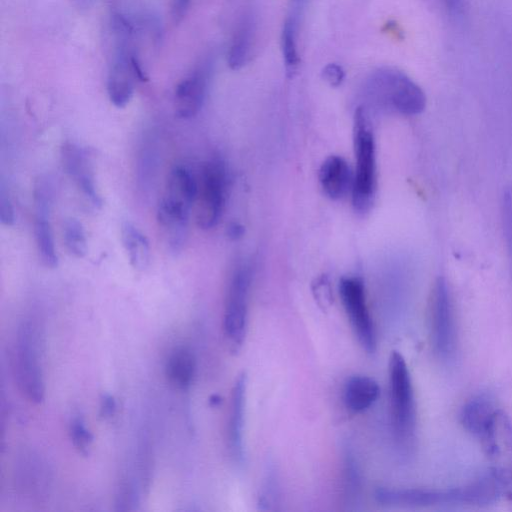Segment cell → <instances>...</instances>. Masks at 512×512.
Masks as SVG:
<instances>
[{
  "mask_svg": "<svg viewBox=\"0 0 512 512\" xmlns=\"http://www.w3.org/2000/svg\"><path fill=\"white\" fill-rule=\"evenodd\" d=\"M379 394L380 388L374 379L355 375L347 380L343 398L347 409L359 413L367 410L377 400Z\"/></svg>",
  "mask_w": 512,
  "mask_h": 512,
  "instance_id": "ac0fdd59",
  "label": "cell"
},
{
  "mask_svg": "<svg viewBox=\"0 0 512 512\" xmlns=\"http://www.w3.org/2000/svg\"><path fill=\"white\" fill-rule=\"evenodd\" d=\"M196 223L203 230H209L219 222L226 196L227 172L220 158L206 161L197 178Z\"/></svg>",
  "mask_w": 512,
  "mask_h": 512,
  "instance_id": "5b68a950",
  "label": "cell"
},
{
  "mask_svg": "<svg viewBox=\"0 0 512 512\" xmlns=\"http://www.w3.org/2000/svg\"><path fill=\"white\" fill-rule=\"evenodd\" d=\"M246 400V376L237 377L231 394L229 419L227 426V441L230 454L235 462L242 463L244 459L243 428Z\"/></svg>",
  "mask_w": 512,
  "mask_h": 512,
  "instance_id": "9a60e30c",
  "label": "cell"
},
{
  "mask_svg": "<svg viewBox=\"0 0 512 512\" xmlns=\"http://www.w3.org/2000/svg\"><path fill=\"white\" fill-rule=\"evenodd\" d=\"M116 401L113 396L105 394L101 398L100 414L103 418H111L116 411Z\"/></svg>",
  "mask_w": 512,
  "mask_h": 512,
  "instance_id": "d6a6232c",
  "label": "cell"
},
{
  "mask_svg": "<svg viewBox=\"0 0 512 512\" xmlns=\"http://www.w3.org/2000/svg\"><path fill=\"white\" fill-rule=\"evenodd\" d=\"M257 31V14L253 6L243 8L234 26L227 63L232 70H239L250 59Z\"/></svg>",
  "mask_w": 512,
  "mask_h": 512,
  "instance_id": "5bb4252c",
  "label": "cell"
},
{
  "mask_svg": "<svg viewBox=\"0 0 512 512\" xmlns=\"http://www.w3.org/2000/svg\"><path fill=\"white\" fill-rule=\"evenodd\" d=\"M0 220L6 226H12L15 223L13 203L3 184L0 188Z\"/></svg>",
  "mask_w": 512,
  "mask_h": 512,
  "instance_id": "f1b7e54d",
  "label": "cell"
},
{
  "mask_svg": "<svg viewBox=\"0 0 512 512\" xmlns=\"http://www.w3.org/2000/svg\"><path fill=\"white\" fill-rule=\"evenodd\" d=\"M195 368V357L191 350L187 347H178L167 359L166 376L175 387L184 389L191 384Z\"/></svg>",
  "mask_w": 512,
  "mask_h": 512,
  "instance_id": "7402d4cb",
  "label": "cell"
},
{
  "mask_svg": "<svg viewBox=\"0 0 512 512\" xmlns=\"http://www.w3.org/2000/svg\"><path fill=\"white\" fill-rule=\"evenodd\" d=\"M121 241L132 267L145 270L151 259L147 237L131 222H124L121 226Z\"/></svg>",
  "mask_w": 512,
  "mask_h": 512,
  "instance_id": "ffe728a7",
  "label": "cell"
},
{
  "mask_svg": "<svg viewBox=\"0 0 512 512\" xmlns=\"http://www.w3.org/2000/svg\"><path fill=\"white\" fill-rule=\"evenodd\" d=\"M191 0H171V15L175 24H178L187 14Z\"/></svg>",
  "mask_w": 512,
  "mask_h": 512,
  "instance_id": "1f68e13d",
  "label": "cell"
},
{
  "mask_svg": "<svg viewBox=\"0 0 512 512\" xmlns=\"http://www.w3.org/2000/svg\"><path fill=\"white\" fill-rule=\"evenodd\" d=\"M244 227L236 222L231 223L227 228V235L232 240H237L244 235Z\"/></svg>",
  "mask_w": 512,
  "mask_h": 512,
  "instance_id": "836d02e7",
  "label": "cell"
},
{
  "mask_svg": "<svg viewBox=\"0 0 512 512\" xmlns=\"http://www.w3.org/2000/svg\"><path fill=\"white\" fill-rule=\"evenodd\" d=\"M251 269L238 266L229 281L225 299L223 329L232 351H238L246 336Z\"/></svg>",
  "mask_w": 512,
  "mask_h": 512,
  "instance_id": "52a82bcc",
  "label": "cell"
},
{
  "mask_svg": "<svg viewBox=\"0 0 512 512\" xmlns=\"http://www.w3.org/2000/svg\"><path fill=\"white\" fill-rule=\"evenodd\" d=\"M61 160L64 170L84 197L94 207H100L102 199L96 186L94 167L89 151L75 143L66 142L61 147Z\"/></svg>",
  "mask_w": 512,
  "mask_h": 512,
  "instance_id": "7c38bea8",
  "label": "cell"
},
{
  "mask_svg": "<svg viewBox=\"0 0 512 512\" xmlns=\"http://www.w3.org/2000/svg\"><path fill=\"white\" fill-rule=\"evenodd\" d=\"M14 371L19 389L34 403L44 396V381L39 356L38 333L33 324L25 322L17 331L14 346Z\"/></svg>",
  "mask_w": 512,
  "mask_h": 512,
  "instance_id": "277c9868",
  "label": "cell"
},
{
  "mask_svg": "<svg viewBox=\"0 0 512 512\" xmlns=\"http://www.w3.org/2000/svg\"><path fill=\"white\" fill-rule=\"evenodd\" d=\"M362 94L368 106L404 116L418 115L426 106L421 87L404 72L390 67L372 72Z\"/></svg>",
  "mask_w": 512,
  "mask_h": 512,
  "instance_id": "6da1fadb",
  "label": "cell"
},
{
  "mask_svg": "<svg viewBox=\"0 0 512 512\" xmlns=\"http://www.w3.org/2000/svg\"><path fill=\"white\" fill-rule=\"evenodd\" d=\"M374 498L379 504L389 507H429L464 502L462 487L441 491L379 487L374 492Z\"/></svg>",
  "mask_w": 512,
  "mask_h": 512,
  "instance_id": "8fae6325",
  "label": "cell"
},
{
  "mask_svg": "<svg viewBox=\"0 0 512 512\" xmlns=\"http://www.w3.org/2000/svg\"><path fill=\"white\" fill-rule=\"evenodd\" d=\"M501 222L506 249L512 270V189L507 188L501 197Z\"/></svg>",
  "mask_w": 512,
  "mask_h": 512,
  "instance_id": "d4e9b609",
  "label": "cell"
},
{
  "mask_svg": "<svg viewBox=\"0 0 512 512\" xmlns=\"http://www.w3.org/2000/svg\"><path fill=\"white\" fill-rule=\"evenodd\" d=\"M360 487L361 480L357 462L352 452L347 449L343 455V490L347 505L357 503Z\"/></svg>",
  "mask_w": 512,
  "mask_h": 512,
  "instance_id": "603a6c76",
  "label": "cell"
},
{
  "mask_svg": "<svg viewBox=\"0 0 512 512\" xmlns=\"http://www.w3.org/2000/svg\"><path fill=\"white\" fill-rule=\"evenodd\" d=\"M313 292L320 303H328L331 298L330 284L326 276H320L313 284Z\"/></svg>",
  "mask_w": 512,
  "mask_h": 512,
  "instance_id": "4dcf8cb0",
  "label": "cell"
},
{
  "mask_svg": "<svg viewBox=\"0 0 512 512\" xmlns=\"http://www.w3.org/2000/svg\"><path fill=\"white\" fill-rule=\"evenodd\" d=\"M318 178L324 193L337 200L352 190L354 175L343 157L331 155L321 164Z\"/></svg>",
  "mask_w": 512,
  "mask_h": 512,
  "instance_id": "2e32d148",
  "label": "cell"
},
{
  "mask_svg": "<svg viewBox=\"0 0 512 512\" xmlns=\"http://www.w3.org/2000/svg\"><path fill=\"white\" fill-rule=\"evenodd\" d=\"M390 415L398 450L411 452L416 436V408L410 373L404 357L393 351L389 360Z\"/></svg>",
  "mask_w": 512,
  "mask_h": 512,
  "instance_id": "7a4b0ae2",
  "label": "cell"
},
{
  "mask_svg": "<svg viewBox=\"0 0 512 512\" xmlns=\"http://www.w3.org/2000/svg\"><path fill=\"white\" fill-rule=\"evenodd\" d=\"M192 206L163 196L157 208V221L172 253L180 252L187 240Z\"/></svg>",
  "mask_w": 512,
  "mask_h": 512,
  "instance_id": "4fadbf2b",
  "label": "cell"
},
{
  "mask_svg": "<svg viewBox=\"0 0 512 512\" xmlns=\"http://www.w3.org/2000/svg\"><path fill=\"white\" fill-rule=\"evenodd\" d=\"M157 164L156 152L153 145L146 144L140 153L138 161V180L142 187H147L153 179Z\"/></svg>",
  "mask_w": 512,
  "mask_h": 512,
  "instance_id": "484cf974",
  "label": "cell"
},
{
  "mask_svg": "<svg viewBox=\"0 0 512 512\" xmlns=\"http://www.w3.org/2000/svg\"><path fill=\"white\" fill-rule=\"evenodd\" d=\"M63 238L70 254L82 258L87 253V239L84 227L75 218H68L63 224Z\"/></svg>",
  "mask_w": 512,
  "mask_h": 512,
  "instance_id": "cb8c5ba5",
  "label": "cell"
},
{
  "mask_svg": "<svg viewBox=\"0 0 512 512\" xmlns=\"http://www.w3.org/2000/svg\"><path fill=\"white\" fill-rule=\"evenodd\" d=\"M343 307L361 347L367 353L376 350V333L365 294L363 281L359 277H343L339 283Z\"/></svg>",
  "mask_w": 512,
  "mask_h": 512,
  "instance_id": "ba28073f",
  "label": "cell"
},
{
  "mask_svg": "<svg viewBox=\"0 0 512 512\" xmlns=\"http://www.w3.org/2000/svg\"><path fill=\"white\" fill-rule=\"evenodd\" d=\"M322 76L329 85L337 87L343 82L345 78V71L341 65L337 63H329L323 68Z\"/></svg>",
  "mask_w": 512,
  "mask_h": 512,
  "instance_id": "f546056e",
  "label": "cell"
},
{
  "mask_svg": "<svg viewBox=\"0 0 512 512\" xmlns=\"http://www.w3.org/2000/svg\"><path fill=\"white\" fill-rule=\"evenodd\" d=\"M278 499L279 489L276 477L273 472H269L259 496V507L261 510H272L278 504Z\"/></svg>",
  "mask_w": 512,
  "mask_h": 512,
  "instance_id": "83f0119b",
  "label": "cell"
},
{
  "mask_svg": "<svg viewBox=\"0 0 512 512\" xmlns=\"http://www.w3.org/2000/svg\"><path fill=\"white\" fill-rule=\"evenodd\" d=\"M212 72L213 61L207 58L177 84L174 93L177 117L190 119L199 113L206 99Z\"/></svg>",
  "mask_w": 512,
  "mask_h": 512,
  "instance_id": "9c48e42d",
  "label": "cell"
},
{
  "mask_svg": "<svg viewBox=\"0 0 512 512\" xmlns=\"http://www.w3.org/2000/svg\"><path fill=\"white\" fill-rule=\"evenodd\" d=\"M70 436L74 447L81 454L87 455L93 442V435L81 418H76L71 422Z\"/></svg>",
  "mask_w": 512,
  "mask_h": 512,
  "instance_id": "4316f807",
  "label": "cell"
},
{
  "mask_svg": "<svg viewBox=\"0 0 512 512\" xmlns=\"http://www.w3.org/2000/svg\"><path fill=\"white\" fill-rule=\"evenodd\" d=\"M496 410L487 397L477 396L464 405L460 420L464 428L478 438L490 423Z\"/></svg>",
  "mask_w": 512,
  "mask_h": 512,
  "instance_id": "44dd1931",
  "label": "cell"
},
{
  "mask_svg": "<svg viewBox=\"0 0 512 512\" xmlns=\"http://www.w3.org/2000/svg\"><path fill=\"white\" fill-rule=\"evenodd\" d=\"M354 152L352 205L355 212L363 215L372 207L376 192L375 140L364 106L357 107L354 115Z\"/></svg>",
  "mask_w": 512,
  "mask_h": 512,
  "instance_id": "3957f363",
  "label": "cell"
},
{
  "mask_svg": "<svg viewBox=\"0 0 512 512\" xmlns=\"http://www.w3.org/2000/svg\"><path fill=\"white\" fill-rule=\"evenodd\" d=\"M50 211L51 207L35 206L34 234L42 263L48 268H55L58 257L49 218Z\"/></svg>",
  "mask_w": 512,
  "mask_h": 512,
  "instance_id": "d6986e66",
  "label": "cell"
},
{
  "mask_svg": "<svg viewBox=\"0 0 512 512\" xmlns=\"http://www.w3.org/2000/svg\"><path fill=\"white\" fill-rule=\"evenodd\" d=\"M428 327L434 352L449 358L456 348L454 309L449 287L439 277L433 284L428 299Z\"/></svg>",
  "mask_w": 512,
  "mask_h": 512,
  "instance_id": "8992f818",
  "label": "cell"
},
{
  "mask_svg": "<svg viewBox=\"0 0 512 512\" xmlns=\"http://www.w3.org/2000/svg\"><path fill=\"white\" fill-rule=\"evenodd\" d=\"M308 0H290L289 10L283 23L281 33V50L283 62L287 67L299 64L298 31Z\"/></svg>",
  "mask_w": 512,
  "mask_h": 512,
  "instance_id": "e0dca14e",
  "label": "cell"
},
{
  "mask_svg": "<svg viewBox=\"0 0 512 512\" xmlns=\"http://www.w3.org/2000/svg\"><path fill=\"white\" fill-rule=\"evenodd\" d=\"M478 439L493 469L512 478V423L505 412L497 409Z\"/></svg>",
  "mask_w": 512,
  "mask_h": 512,
  "instance_id": "30bf717a",
  "label": "cell"
}]
</instances>
